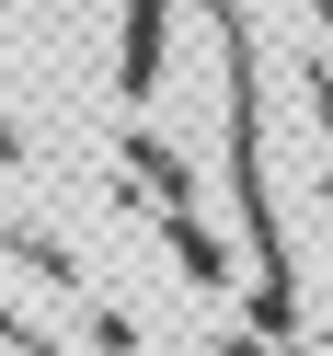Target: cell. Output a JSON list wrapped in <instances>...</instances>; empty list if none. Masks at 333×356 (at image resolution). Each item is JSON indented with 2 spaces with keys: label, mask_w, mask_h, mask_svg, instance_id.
I'll use <instances>...</instances> for the list:
<instances>
[{
  "label": "cell",
  "mask_w": 333,
  "mask_h": 356,
  "mask_svg": "<svg viewBox=\"0 0 333 356\" xmlns=\"http://www.w3.org/2000/svg\"><path fill=\"white\" fill-rule=\"evenodd\" d=\"M310 92H322V127H333V70H322V58H310Z\"/></svg>",
  "instance_id": "5"
},
{
  "label": "cell",
  "mask_w": 333,
  "mask_h": 356,
  "mask_svg": "<svg viewBox=\"0 0 333 356\" xmlns=\"http://www.w3.org/2000/svg\"><path fill=\"white\" fill-rule=\"evenodd\" d=\"M0 345H12V356H47V333H35V322H24V310L0 299Z\"/></svg>",
  "instance_id": "4"
},
{
  "label": "cell",
  "mask_w": 333,
  "mask_h": 356,
  "mask_svg": "<svg viewBox=\"0 0 333 356\" xmlns=\"http://www.w3.org/2000/svg\"><path fill=\"white\" fill-rule=\"evenodd\" d=\"M161 241H172L184 264H195V287H218V276H230V253L207 241V218H195V207H172V218H161Z\"/></svg>",
  "instance_id": "2"
},
{
  "label": "cell",
  "mask_w": 333,
  "mask_h": 356,
  "mask_svg": "<svg viewBox=\"0 0 333 356\" xmlns=\"http://www.w3.org/2000/svg\"><path fill=\"white\" fill-rule=\"evenodd\" d=\"M161 12H172V0H127V70H115V92H127V104L161 92Z\"/></svg>",
  "instance_id": "1"
},
{
  "label": "cell",
  "mask_w": 333,
  "mask_h": 356,
  "mask_svg": "<svg viewBox=\"0 0 333 356\" xmlns=\"http://www.w3.org/2000/svg\"><path fill=\"white\" fill-rule=\"evenodd\" d=\"M12 253L35 264V276H58V287H81V264H70V241H47L35 218H12Z\"/></svg>",
  "instance_id": "3"
}]
</instances>
